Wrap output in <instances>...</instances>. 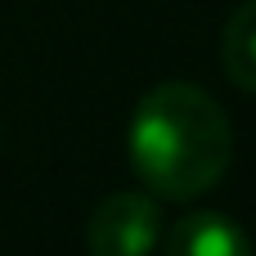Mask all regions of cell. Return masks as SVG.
Instances as JSON below:
<instances>
[{"label": "cell", "instance_id": "obj_3", "mask_svg": "<svg viewBox=\"0 0 256 256\" xmlns=\"http://www.w3.org/2000/svg\"><path fill=\"white\" fill-rule=\"evenodd\" d=\"M166 256H256L248 230L220 212H194L166 234Z\"/></svg>", "mask_w": 256, "mask_h": 256}, {"label": "cell", "instance_id": "obj_4", "mask_svg": "<svg viewBox=\"0 0 256 256\" xmlns=\"http://www.w3.org/2000/svg\"><path fill=\"white\" fill-rule=\"evenodd\" d=\"M220 68L238 90L256 94V0H243L220 32Z\"/></svg>", "mask_w": 256, "mask_h": 256}, {"label": "cell", "instance_id": "obj_2", "mask_svg": "<svg viewBox=\"0 0 256 256\" xmlns=\"http://www.w3.org/2000/svg\"><path fill=\"white\" fill-rule=\"evenodd\" d=\"M158 238H162V212L153 194H140V189L104 198L86 225L90 256H148Z\"/></svg>", "mask_w": 256, "mask_h": 256}, {"label": "cell", "instance_id": "obj_1", "mask_svg": "<svg viewBox=\"0 0 256 256\" xmlns=\"http://www.w3.org/2000/svg\"><path fill=\"white\" fill-rule=\"evenodd\" d=\"M230 153L234 135L225 108L189 81L153 86L130 117V166L144 189L166 202L202 198L225 176Z\"/></svg>", "mask_w": 256, "mask_h": 256}]
</instances>
